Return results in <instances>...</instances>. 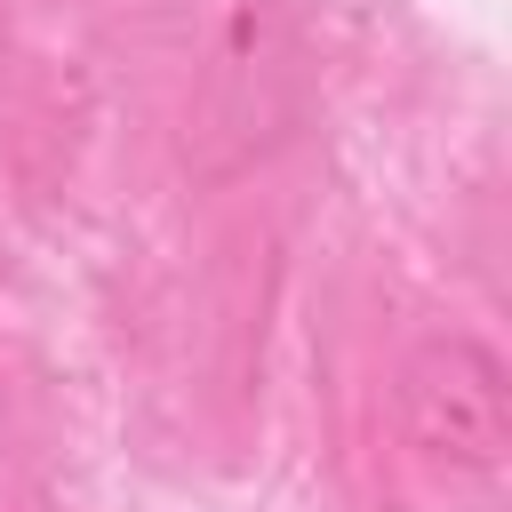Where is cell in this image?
<instances>
[{
	"label": "cell",
	"mask_w": 512,
	"mask_h": 512,
	"mask_svg": "<svg viewBox=\"0 0 512 512\" xmlns=\"http://www.w3.org/2000/svg\"><path fill=\"white\" fill-rule=\"evenodd\" d=\"M304 112V48L272 8H232L224 40L200 72V104H192V160L200 176H224L256 152H272Z\"/></svg>",
	"instance_id": "1"
},
{
	"label": "cell",
	"mask_w": 512,
	"mask_h": 512,
	"mask_svg": "<svg viewBox=\"0 0 512 512\" xmlns=\"http://www.w3.org/2000/svg\"><path fill=\"white\" fill-rule=\"evenodd\" d=\"M392 408H400V440L432 464V472H496L512 448V384L504 360L480 336H424L400 376H392Z\"/></svg>",
	"instance_id": "2"
}]
</instances>
